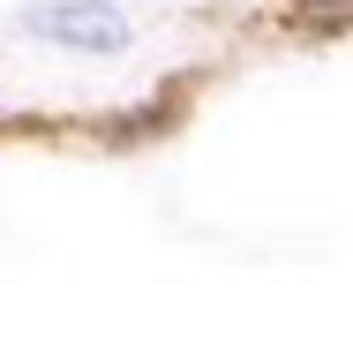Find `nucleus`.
<instances>
[{
  "label": "nucleus",
  "instance_id": "obj_1",
  "mask_svg": "<svg viewBox=\"0 0 353 361\" xmlns=\"http://www.w3.org/2000/svg\"><path fill=\"white\" fill-rule=\"evenodd\" d=\"M30 30H38V38H61V45H83V53L128 45V23L113 16V8H98V0H53V8L30 16Z\"/></svg>",
  "mask_w": 353,
  "mask_h": 361
}]
</instances>
